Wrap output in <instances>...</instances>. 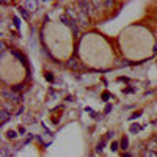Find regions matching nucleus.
<instances>
[{"instance_id": "obj_19", "label": "nucleus", "mask_w": 157, "mask_h": 157, "mask_svg": "<svg viewBox=\"0 0 157 157\" xmlns=\"http://www.w3.org/2000/svg\"><path fill=\"white\" fill-rule=\"evenodd\" d=\"M14 25L17 27V29L21 27V22H19V19H17V17H14Z\"/></svg>"}, {"instance_id": "obj_18", "label": "nucleus", "mask_w": 157, "mask_h": 157, "mask_svg": "<svg viewBox=\"0 0 157 157\" xmlns=\"http://www.w3.org/2000/svg\"><path fill=\"white\" fill-rule=\"evenodd\" d=\"M110 149H112V151H116V149H118V143H116V142H113L112 145H110Z\"/></svg>"}, {"instance_id": "obj_21", "label": "nucleus", "mask_w": 157, "mask_h": 157, "mask_svg": "<svg viewBox=\"0 0 157 157\" xmlns=\"http://www.w3.org/2000/svg\"><path fill=\"white\" fill-rule=\"evenodd\" d=\"M102 99H104V101H107V99H108V93H104V97H102Z\"/></svg>"}, {"instance_id": "obj_22", "label": "nucleus", "mask_w": 157, "mask_h": 157, "mask_svg": "<svg viewBox=\"0 0 157 157\" xmlns=\"http://www.w3.org/2000/svg\"><path fill=\"white\" fill-rule=\"evenodd\" d=\"M154 50H155V52H157V41H155V47H154Z\"/></svg>"}, {"instance_id": "obj_6", "label": "nucleus", "mask_w": 157, "mask_h": 157, "mask_svg": "<svg viewBox=\"0 0 157 157\" xmlns=\"http://www.w3.org/2000/svg\"><path fill=\"white\" fill-rule=\"evenodd\" d=\"M0 157H13V151L8 146H3L2 149H0Z\"/></svg>"}, {"instance_id": "obj_13", "label": "nucleus", "mask_w": 157, "mask_h": 157, "mask_svg": "<svg viewBox=\"0 0 157 157\" xmlns=\"http://www.w3.org/2000/svg\"><path fill=\"white\" fill-rule=\"evenodd\" d=\"M129 146V140H127V138L124 137L123 138V140H121V148H123V149H126V148Z\"/></svg>"}, {"instance_id": "obj_4", "label": "nucleus", "mask_w": 157, "mask_h": 157, "mask_svg": "<svg viewBox=\"0 0 157 157\" xmlns=\"http://www.w3.org/2000/svg\"><path fill=\"white\" fill-rule=\"evenodd\" d=\"M3 96L6 97V99H10V101H13V102H19V96H17L16 93H11L10 90H3Z\"/></svg>"}, {"instance_id": "obj_7", "label": "nucleus", "mask_w": 157, "mask_h": 157, "mask_svg": "<svg viewBox=\"0 0 157 157\" xmlns=\"http://www.w3.org/2000/svg\"><path fill=\"white\" fill-rule=\"evenodd\" d=\"M68 16L71 17L72 21H76V22H77V17H79V13H76V11L72 10V8H68Z\"/></svg>"}, {"instance_id": "obj_3", "label": "nucleus", "mask_w": 157, "mask_h": 157, "mask_svg": "<svg viewBox=\"0 0 157 157\" xmlns=\"http://www.w3.org/2000/svg\"><path fill=\"white\" fill-rule=\"evenodd\" d=\"M38 2H35V0H27V2L24 3V8L25 10H29V11H36L38 10Z\"/></svg>"}, {"instance_id": "obj_24", "label": "nucleus", "mask_w": 157, "mask_h": 157, "mask_svg": "<svg viewBox=\"0 0 157 157\" xmlns=\"http://www.w3.org/2000/svg\"><path fill=\"white\" fill-rule=\"evenodd\" d=\"M91 157H96V155H94V154H93V155H91Z\"/></svg>"}, {"instance_id": "obj_16", "label": "nucleus", "mask_w": 157, "mask_h": 157, "mask_svg": "<svg viewBox=\"0 0 157 157\" xmlns=\"http://www.w3.org/2000/svg\"><path fill=\"white\" fill-rule=\"evenodd\" d=\"M24 119H25V123H27V124H32V123H33V116H30V115H25V118H24Z\"/></svg>"}, {"instance_id": "obj_2", "label": "nucleus", "mask_w": 157, "mask_h": 157, "mask_svg": "<svg viewBox=\"0 0 157 157\" xmlns=\"http://www.w3.org/2000/svg\"><path fill=\"white\" fill-rule=\"evenodd\" d=\"M77 22H80V25H88L90 22H88V13H85V11H79V17H77Z\"/></svg>"}, {"instance_id": "obj_14", "label": "nucleus", "mask_w": 157, "mask_h": 157, "mask_svg": "<svg viewBox=\"0 0 157 157\" xmlns=\"http://www.w3.org/2000/svg\"><path fill=\"white\" fill-rule=\"evenodd\" d=\"M145 157H157V154H155L154 151H149V149H148V151H145Z\"/></svg>"}, {"instance_id": "obj_10", "label": "nucleus", "mask_w": 157, "mask_h": 157, "mask_svg": "<svg viewBox=\"0 0 157 157\" xmlns=\"http://www.w3.org/2000/svg\"><path fill=\"white\" fill-rule=\"evenodd\" d=\"M140 129H142V127L138 126V124H132V126H131V132H132V134H137V132H140Z\"/></svg>"}, {"instance_id": "obj_5", "label": "nucleus", "mask_w": 157, "mask_h": 157, "mask_svg": "<svg viewBox=\"0 0 157 157\" xmlns=\"http://www.w3.org/2000/svg\"><path fill=\"white\" fill-rule=\"evenodd\" d=\"M8 119H10V113H8V110L2 108L0 110V121H2V124L8 123Z\"/></svg>"}, {"instance_id": "obj_9", "label": "nucleus", "mask_w": 157, "mask_h": 157, "mask_svg": "<svg viewBox=\"0 0 157 157\" xmlns=\"http://www.w3.org/2000/svg\"><path fill=\"white\" fill-rule=\"evenodd\" d=\"M68 66L72 68V69H79V63L74 61V60H69V61H68Z\"/></svg>"}, {"instance_id": "obj_1", "label": "nucleus", "mask_w": 157, "mask_h": 157, "mask_svg": "<svg viewBox=\"0 0 157 157\" xmlns=\"http://www.w3.org/2000/svg\"><path fill=\"white\" fill-rule=\"evenodd\" d=\"M60 19H61V22H63L64 25H68V27H69V29H71L74 33H79V27H77L76 21H72V19H71V17H69L68 14H61V17H60Z\"/></svg>"}, {"instance_id": "obj_23", "label": "nucleus", "mask_w": 157, "mask_h": 157, "mask_svg": "<svg viewBox=\"0 0 157 157\" xmlns=\"http://www.w3.org/2000/svg\"><path fill=\"white\" fill-rule=\"evenodd\" d=\"M123 157H131V155H129V154H124V155H123Z\"/></svg>"}, {"instance_id": "obj_8", "label": "nucleus", "mask_w": 157, "mask_h": 157, "mask_svg": "<svg viewBox=\"0 0 157 157\" xmlns=\"http://www.w3.org/2000/svg\"><path fill=\"white\" fill-rule=\"evenodd\" d=\"M148 149H149V151H154V152H157V142H155V140L149 142V145H148Z\"/></svg>"}, {"instance_id": "obj_25", "label": "nucleus", "mask_w": 157, "mask_h": 157, "mask_svg": "<svg viewBox=\"0 0 157 157\" xmlns=\"http://www.w3.org/2000/svg\"><path fill=\"white\" fill-rule=\"evenodd\" d=\"M155 142H157V138H155Z\"/></svg>"}, {"instance_id": "obj_12", "label": "nucleus", "mask_w": 157, "mask_h": 157, "mask_svg": "<svg viewBox=\"0 0 157 157\" xmlns=\"http://www.w3.org/2000/svg\"><path fill=\"white\" fill-rule=\"evenodd\" d=\"M104 145H105V142H104V140H102V142H99V143H97V148H96V151H97V152H101V151L104 149Z\"/></svg>"}, {"instance_id": "obj_20", "label": "nucleus", "mask_w": 157, "mask_h": 157, "mask_svg": "<svg viewBox=\"0 0 157 157\" xmlns=\"http://www.w3.org/2000/svg\"><path fill=\"white\" fill-rule=\"evenodd\" d=\"M140 115H142V112H135V113H134V115L131 116V119H134V118H138Z\"/></svg>"}, {"instance_id": "obj_11", "label": "nucleus", "mask_w": 157, "mask_h": 157, "mask_svg": "<svg viewBox=\"0 0 157 157\" xmlns=\"http://www.w3.org/2000/svg\"><path fill=\"white\" fill-rule=\"evenodd\" d=\"M13 55H16V57L21 60V63H25V58L22 57V53H21V52H17V50H13Z\"/></svg>"}, {"instance_id": "obj_15", "label": "nucleus", "mask_w": 157, "mask_h": 157, "mask_svg": "<svg viewBox=\"0 0 157 157\" xmlns=\"http://www.w3.org/2000/svg\"><path fill=\"white\" fill-rule=\"evenodd\" d=\"M6 135H8V138H16V137H17L16 131H8V132H6Z\"/></svg>"}, {"instance_id": "obj_17", "label": "nucleus", "mask_w": 157, "mask_h": 157, "mask_svg": "<svg viewBox=\"0 0 157 157\" xmlns=\"http://www.w3.org/2000/svg\"><path fill=\"white\" fill-rule=\"evenodd\" d=\"M19 11H21V14H22V16L25 17V19H29V11H27V10H25V8H21V10H19Z\"/></svg>"}]
</instances>
